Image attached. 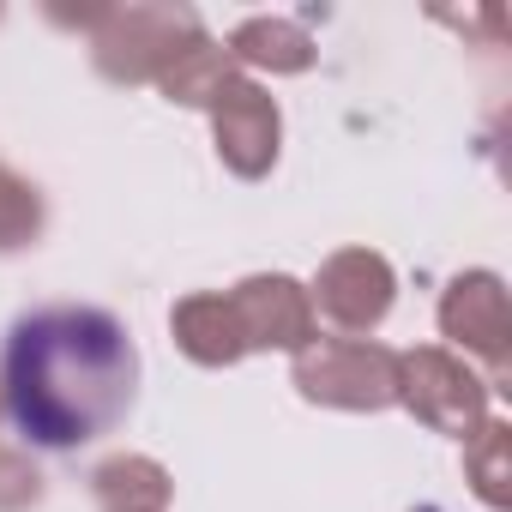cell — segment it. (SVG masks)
Wrapping results in <instances>:
<instances>
[{"label":"cell","mask_w":512,"mask_h":512,"mask_svg":"<svg viewBox=\"0 0 512 512\" xmlns=\"http://www.w3.org/2000/svg\"><path fill=\"white\" fill-rule=\"evenodd\" d=\"M13 398L25 428L37 440H91L121 404L133 380V356L121 332L97 314H49L37 326H19L13 344Z\"/></svg>","instance_id":"6da1fadb"},{"label":"cell","mask_w":512,"mask_h":512,"mask_svg":"<svg viewBox=\"0 0 512 512\" xmlns=\"http://www.w3.org/2000/svg\"><path fill=\"white\" fill-rule=\"evenodd\" d=\"M235 49H247V55H260V61H278V67H302V31H290V25H247L241 37H235Z\"/></svg>","instance_id":"7a4b0ae2"}]
</instances>
